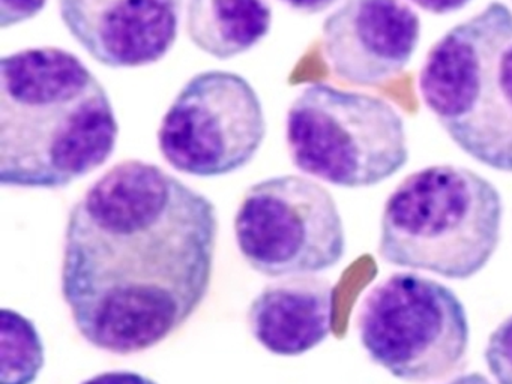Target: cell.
<instances>
[{
    "mask_svg": "<svg viewBox=\"0 0 512 384\" xmlns=\"http://www.w3.org/2000/svg\"><path fill=\"white\" fill-rule=\"evenodd\" d=\"M182 6L184 0H59L68 32L109 68L160 62L178 38Z\"/></svg>",
    "mask_w": 512,
    "mask_h": 384,
    "instance_id": "cell-10",
    "label": "cell"
},
{
    "mask_svg": "<svg viewBox=\"0 0 512 384\" xmlns=\"http://www.w3.org/2000/svg\"><path fill=\"white\" fill-rule=\"evenodd\" d=\"M484 357L497 384H512V315L493 330Z\"/></svg>",
    "mask_w": 512,
    "mask_h": 384,
    "instance_id": "cell-14",
    "label": "cell"
},
{
    "mask_svg": "<svg viewBox=\"0 0 512 384\" xmlns=\"http://www.w3.org/2000/svg\"><path fill=\"white\" fill-rule=\"evenodd\" d=\"M419 41L421 18L406 0H346L323 21L326 63L353 86H376L400 75Z\"/></svg>",
    "mask_w": 512,
    "mask_h": 384,
    "instance_id": "cell-9",
    "label": "cell"
},
{
    "mask_svg": "<svg viewBox=\"0 0 512 384\" xmlns=\"http://www.w3.org/2000/svg\"><path fill=\"white\" fill-rule=\"evenodd\" d=\"M332 309L334 285L328 279L287 276L257 294L248 308V327L269 353L301 356L328 338Z\"/></svg>",
    "mask_w": 512,
    "mask_h": 384,
    "instance_id": "cell-11",
    "label": "cell"
},
{
    "mask_svg": "<svg viewBox=\"0 0 512 384\" xmlns=\"http://www.w3.org/2000/svg\"><path fill=\"white\" fill-rule=\"evenodd\" d=\"M284 5L292 8L293 11L301 12V14L314 15L326 11L340 0H280Z\"/></svg>",
    "mask_w": 512,
    "mask_h": 384,
    "instance_id": "cell-18",
    "label": "cell"
},
{
    "mask_svg": "<svg viewBox=\"0 0 512 384\" xmlns=\"http://www.w3.org/2000/svg\"><path fill=\"white\" fill-rule=\"evenodd\" d=\"M503 204L496 186L458 165L404 177L383 207L379 255L386 263L469 279L496 252Z\"/></svg>",
    "mask_w": 512,
    "mask_h": 384,
    "instance_id": "cell-4",
    "label": "cell"
},
{
    "mask_svg": "<svg viewBox=\"0 0 512 384\" xmlns=\"http://www.w3.org/2000/svg\"><path fill=\"white\" fill-rule=\"evenodd\" d=\"M47 0H0V27L17 26L37 17Z\"/></svg>",
    "mask_w": 512,
    "mask_h": 384,
    "instance_id": "cell-15",
    "label": "cell"
},
{
    "mask_svg": "<svg viewBox=\"0 0 512 384\" xmlns=\"http://www.w3.org/2000/svg\"><path fill=\"white\" fill-rule=\"evenodd\" d=\"M118 137L109 93L79 56L35 47L2 57V185L65 188L106 164Z\"/></svg>",
    "mask_w": 512,
    "mask_h": 384,
    "instance_id": "cell-2",
    "label": "cell"
},
{
    "mask_svg": "<svg viewBox=\"0 0 512 384\" xmlns=\"http://www.w3.org/2000/svg\"><path fill=\"white\" fill-rule=\"evenodd\" d=\"M410 2L430 14L446 15L466 8L472 0H410Z\"/></svg>",
    "mask_w": 512,
    "mask_h": 384,
    "instance_id": "cell-17",
    "label": "cell"
},
{
    "mask_svg": "<svg viewBox=\"0 0 512 384\" xmlns=\"http://www.w3.org/2000/svg\"><path fill=\"white\" fill-rule=\"evenodd\" d=\"M286 143L298 170L341 188L379 185L409 161L406 125L394 105L326 83L296 96Z\"/></svg>",
    "mask_w": 512,
    "mask_h": 384,
    "instance_id": "cell-5",
    "label": "cell"
},
{
    "mask_svg": "<svg viewBox=\"0 0 512 384\" xmlns=\"http://www.w3.org/2000/svg\"><path fill=\"white\" fill-rule=\"evenodd\" d=\"M419 92L470 158L512 173V11L493 2L449 29L425 57Z\"/></svg>",
    "mask_w": 512,
    "mask_h": 384,
    "instance_id": "cell-3",
    "label": "cell"
},
{
    "mask_svg": "<svg viewBox=\"0 0 512 384\" xmlns=\"http://www.w3.org/2000/svg\"><path fill=\"white\" fill-rule=\"evenodd\" d=\"M82 384H158L152 378L133 371H109L94 375Z\"/></svg>",
    "mask_w": 512,
    "mask_h": 384,
    "instance_id": "cell-16",
    "label": "cell"
},
{
    "mask_svg": "<svg viewBox=\"0 0 512 384\" xmlns=\"http://www.w3.org/2000/svg\"><path fill=\"white\" fill-rule=\"evenodd\" d=\"M445 384H491L485 375L479 374V372H472V374L460 375V377L454 378V380L448 381Z\"/></svg>",
    "mask_w": 512,
    "mask_h": 384,
    "instance_id": "cell-19",
    "label": "cell"
},
{
    "mask_svg": "<svg viewBox=\"0 0 512 384\" xmlns=\"http://www.w3.org/2000/svg\"><path fill=\"white\" fill-rule=\"evenodd\" d=\"M217 236L208 197L151 162L113 165L65 228L62 296L80 335L122 356L169 338L208 294Z\"/></svg>",
    "mask_w": 512,
    "mask_h": 384,
    "instance_id": "cell-1",
    "label": "cell"
},
{
    "mask_svg": "<svg viewBox=\"0 0 512 384\" xmlns=\"http://www.w3.org/2000/svg\"><path fill=\"white\" fill-rule=\"evenodd\" d=\"M188 38L203 53L227 60L247 53L268 36V0H187Z\"/></svg>",
    "mask_w": 512,
    "mask_h": 384,
    "instance_id": "cell-12",
    "label": "cell"
},
{
    "mask_svg": "<svg viewBox=\"0 0 512 384\" xmlns=\"http://www.w3.org/2000/svg\"><path fill=\"white\" fill-rule=\"evenodd\" d=\"M356 327L371 360L400 380H440L466 363L470 329L463 303L451 288L419 273H392L374 285Z\"/></svg>",
    "mask_w": 512,
    "mask_h": 384,
    "instance_id": "cell-6",
    "label": "cell"
},
{
    "mask_svg": "<svg viewBox=\"0 0 512 384\" xmlns=\"http://www.w3.org/2000/svg\"><path fill=\"white\" fill-rule=\"evenodd\" d=\"M265 137V111L250 81L212 69L179 90L161 119L158 147L181 173L220 177L250 164Z\"/></svg>",
    "mask_w": 512,
    "mask_h": 384,
    "instance_id": "cell-8",
    "label": "cell"
},
{
    "mask_svg": "<svg viewBox=\"0 0 512 384\" xmlns=\"http://www.w3.org/2000/svg\"><path fill=\"white\" fill-rule=\"evenodd\" d=\"M239 251L268 278L314 275L340 263L346 234L331 192L307 177H269L244 192L235 215Z\"/></svg>",
    "mask_w": 512,
    "mask_h": 384,
    "instance_id": "cell-7",
    "label": "cell"
},
{
    "mask_svg": "<svg viewBox=\"0 0 512 384\" xmlns=\"http://www.w3.org/2000/svg\"><path fill=\"white\" fill-rule=\"evenodd\" d=\"M2 384H32L44 366L37 327L13 309H2Z\"/></svg>",
    "mask_w": 512,
    "mask_h": 384,
    "instance_id": "cell-13",
    "label": "cell"
}]
</instances>
